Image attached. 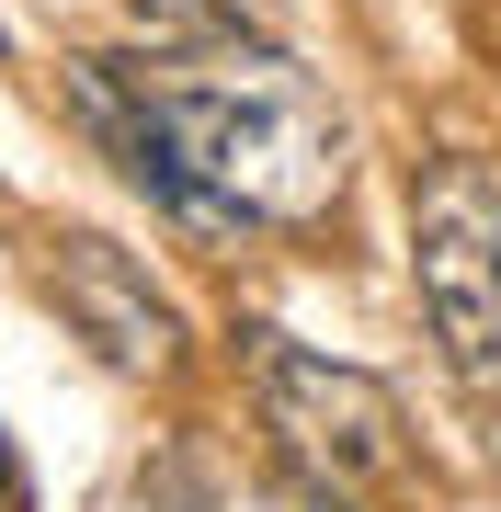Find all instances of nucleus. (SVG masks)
Instances as JSON below:
<instances>
[{
	"mask_svg": "<svg viewBox=\"0 0 501 512\" xmlns=\"http://www.w3.org/2000/svg\"><path fill=\"white\" fill-rule=\"evenodd\" d=\"M46 296H57V319H69L114 376H171L194 353L183 308H171L149 285V262H137L126 239H103V228H57L46 239Z\"/></svg>",
	"mask_w": 501,
	"mask_h": 512,
	"instance_id": "4",
	"label": "nucleus"
},
{
	"mask_svg": "<svg viewBox=\"0 0 501 512\" xmlns=\"http://www.w3.org/2000/svg\"><path fill=\"white\" fill-rule=\"evenodd\" d=\"M410 274L445 365L467 387H501V183L479 160H445L410 194Z\"/></svg>",
	"mask_w": 501,
	"mask_h": 512,
	"instance_id": "2",
	"label": "nucleus"
},
{
	"mask_svg": "<svg viewBox=\"0 0 501 512\" xmlns=\"http://www.w3.org/2000/svg\"><path fill=\"white\" fill-rule=\"evenodd\" d=\"M126 512H228V490H217L194 456H149L137 490H126Z\"/></svg>",
	"mask_w": 501,
	"mask_h": 512,
	"instance_id": "5",
	"label": "nucleus"
},
{
	"mask_svg": "<svg viewBox=\"0 0 501 512\" xmlns=\"http://www.w3.org/2000/svg\"><path fill=\"white\" fill-rule=\"evenodd\" d=\"M0 490H12V444H0Z\"/></svg>",
	"mask_w": 501,
	"mask_h": 512,
	"instance_id": "6",
	"label": "nucleus"
},
{
	"mask_svg": "<svg viewBox=\"0 0 501 512\" xmlns=\"http://www.w3.org/2000/svg\"><path fill=\"white\" fill-rule=\"evenodd\" d=\"M490 467H501V421H490Z\"/></svg>",
	"mask_w": 501,
	"mask_h": 512,
	"instance_id": "7",
	"label": "nucleus"
},
{
	"mask_svg": "<svg viewBox=\"0 0 501 512\" xmlns=\"http://www.w3.org/2000/svg\"><path fill=\"white\" fill-rule=\"evenodd\" d=\"M240 342H251V376H262V421L285 433V456L308 478H331V490L399 478V399L365 365H331V353L285 342V330H240Z\"/></svg>",
	"mask_w": 501,
	"mask_h": 512,
	"instance_id": "3",
	"label": "nucleus"
},
{
	"mask_svg": "<svg viewBox=\"0 0 501 512\" xmlns=\"http://www.w3.org/2000/svg\"><path fill=\"white\" fill-rule=\"evenodd\" d=\"M114 80L137 92V114L171 137V160H183L240 228L331 217V194L353 171V137H342V103L319 92L274 35L149 46V57H114Z\"/></svg>",
	"mask_w": 501,
	"mask_h": 512,
	"instance_id": "1",
	"label": "nucleus"
}]
</instances>
